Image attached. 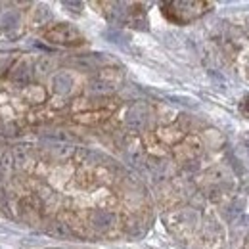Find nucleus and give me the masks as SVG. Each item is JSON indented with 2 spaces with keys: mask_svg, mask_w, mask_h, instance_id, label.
<instances>
[{
  "mask_svg": "<svg viewBox=\"0 0 249 249\" xmlns=\"http://www.w3.org/2000/svg\"><path fill=\"white\" fill-rule=\"evenodd\" d=\"M163 16L177 23V25H186L190 21L201 18L205 12H209L211 4L209 2H167L161 6Z\"/></svg>",
  "mask_w": 249,
  "mask_h": 249,
  "instance_id": "1",
  "label": "nucleus"
},
{
  "mask_svg": "<svg viewBox=\"0 0 249 249\" xmlns=\"http://www.w3.org/2000/svg\"><path fill=\"white\" fill-rule=\"evenodd\" d=\"M48 38H52V42H60V44H81L83 42V36L67 25H60L58 29L48 33Z\"/></svg>",
  "mask_w": 249,
  "mask_h": 249,
  "instance_id": "2",
  "label": "nucleus"
}]
</instances>
